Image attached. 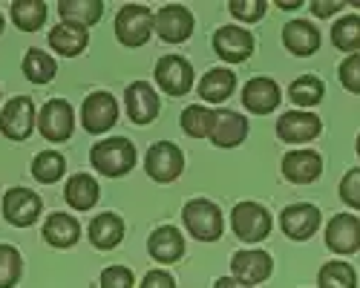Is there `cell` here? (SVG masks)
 <instances>
[{
  "instance_id": "obj_11",
  "label": "cell",
  "mask_w": 360,
  "mask_h": 288,
  "mask_svg": "<svg viewBox=\"0 0 360 288\" xmlns=\"http://www.w3.org/2000/svg\"><path fill=\"white\" fill-rule=\"evenodd\" d=\"M214 49L222 61L228 64H243L254 55V35L245 26H222L214 32Z\"/></svg>"
},
{
  "instance_id": "obj_4",
  "label": "cell",
  "mask_w": 360,
  "mask_h": 288,
  "mask_svg": "<svg viewBox=\"0 0 360 288\" xmlns=\"http://www.w3.org/2000/svg\"><path fill=\"white\" fill-rule=\"evenodd\" d=\"M144 170H147V176L153 182H159V185L176 182L185 170V153L179 150L173 141H156L153 148L147 150Z\"/></svg>"
},
{
  "instance_id": "obj_37",
  "label": "cell",
  "mask_w": 360,
  "mask_h": 288,
  "mask_svg": "<svg viewBox=\"0 0 360 288\" xmlns=\"http://www.w3.org/2000/svg\"><path fill=\"white\" fill-rule=\"evenodd\" d=\"M265 9H268L265 0H231L228 4V12L243 23H257L265 15Z\"/></svg>"
},
{
  "instance_id": "obj_39",
  "label": "cell",
  "mask_w": 360,
  "mask_h": 288,
  "mask_svg": "<svg viewBox=\"0 0 360 288\" xmlns=\"http://www.w3.org/2000/svg\"><path fill=\"white\" fill-rule=\"evenodd\" d=\"M338 75H340V84L352 96H360V52L346 58V61L338 67Z\"/></svg>"
},
{
  "instance_id": "obj_42",
  "label": "cell",
  "mask_w": 360,
  "mask_h": 288,
  "mask_svg": "<svg viewBox=\"0 0 360 288\" xmlns=\"http://www.w3.org/2000/svg\"><path fill=\"white\" fill-rule=\"evenodd\" d=\"M139 288H176V280L167 271H150Z\"/></svg>"
},
{
  "instance_id": "obj_44",
  "label": "cell",
  "mask_w": 360,
  "mask_h": 288,
  "mask_svg": "<svg viewBox=\"0 0 360 288\" xmlns=\"http://www.w3.org/2000/svg\"><path fill=\"white\" fill-rule=\"evenodd\" d=\"M277 6L280 9H300L303 6V0H277Z\"/></svg>"
},
{
  "instance_id": "obj_8",
  "label": "cell",
  "mask_w": 360,
  "mask_h": 288,
  "mask_svg": "<svg viewBox=\"0 0 360 288\" xmlns=\"http://www.w3.org/2000/svg\"><path fill=\"white\" fill-rule=\"evenodd\" d=\"M323 122L309 110H288L277 119V138L285 144H309L320 136Z\"/></svg>"
},
{
  "instance_id": "obj_35",
  "label": "cell",
  "mask_w": 360,
  "mask_h": 288,
  "mask_svg": "<svg viewBox=\"0 0 360 288\" xmlns=\"http://www.w3.org/2000/svg\"><path fill=\"white\" fill-rule=\"evenodd\" d=\"M67 173V159L61 156V153H55V150H44V153H38L35 156V162H32V176L38 179V182H44V185H52V182H58Z\"/></svg>"
},
{
  "instance_id": "obj_28",
  "label": "cell",
  "mask_w": 360,
  "mask_h": 288,
  "mask_svg": "<svg viewBox=\"0 0 360 288\" xmlns=\"http://www.w3.org/2000/svg\"><path fill=\"white\" fill-rule=\"evenodd\" d=\"M64 23H75V26H93L98 23V18L104 15V4L101 0H61L58 4Z\"/></svg>"
},
{
  "instance_id": "obj_32",
  "label": "cell",
  "mask_w": 360,
  "mask_h": 288,
  "mask_svg": "<svg viewBox=\"0 0 360 288\" xmlns=\"http://www.w3.org/2000/svg\"><path fill=\"white\" fill-rule=\"evenodd\" d=\"M214 122H217V110H207L202 104H191L182 110V130L193 138H211Z\"/></svg>"
},
{
  "instance_id": "obj_45",
  "label": "cell",
  "mask_w": 360,
  "mask_h": 288,
  "mask_svg": "<svg viewBox=\"0 0 360 288\" xmlns=\"http://www.w3.org/2000/svg\"><path fill=\"white\" fill-rule=\"evenodd\" d=\"M0 32H4V15H0Z\"/></svg>"
},
{
  "instance_id": "obj_38",
  "label": "cell",
  "mask_w": 360,
  "mask_h": 288,
  "mask_svg": "<svg viewBox=\"0 0 360 288\" xmlns=\"http://www.w3.org/2000/svg\"><path fill=\"white\" fill-rule=\"evenodd\" d=\"M340 199L346 208L360 211V167L346 170V176L340 179Z\"/></svg>"
},
{
  "instance_id": "obj_14",
  "label": "cell",
  "mask_w": 360,
  "mask_h": 288,
  "mask_svg": "<svg viewBox=\"0 0 360 288\" xmlns=\"http://www.w3.org/2000/svg\"><path fill=\"white\" fill-rule=\"evenodd\" d=\"M44 211V202L38 193H32L29 188H12L4 196V216L9 225L15 228H29Z\"/></svg>"
},
{
  "instance_id": "obj_17",
  "label": "cell",
  "mask_w": 360,
  "mask_h": 288,
  "mask_svg": "<svg viewBox=\"0 0 360 288\" xmlns=\"http://www.w3.org/2000/svg\"><path fill=\"white\" fill-rule=\"evenodd\" d=\"M280 84L274 78H265V75H257L245 84V90H243V104L248 112L254 115H268V112H274L280 107Z\"/></svg>"
},
{
  "instance_id": "obj_9",
  "label": "cell",
  "mask_w": 360,
  "mask_h": 288,
  "mask_svg": "<svg viewBox=\"0 0 360 288\" xmlns=\"http://www.w3.org/2000/svg\"><path fill=\"white\" fill-rule=\"evenodd\" d=\"M35 130V104L29 96L12 98L4 110H0V133L12 141H23Z\"/></svg>"
},
{
  "instance_id": "obj_47",
  "label": "cell",
  "mask_w": 360,
  "mask_h": 288,
  "mask_svg": "<svg viewBox=\"0 0 360 288\" xmlns=\"http://www.w3.org/2000/svg\"><path fill=\"white\" fill-rule=\"evenodd\" d=\"M357 156H360V136H357Z\"/></svg>"
},
{
  "instance_id": "obj_2",
  "label": "cell",
  "mask_w": 360,
  "mask_h": 288,
  "mask_svg": "<svg viewBox=\"0 0 360 288\" xmlns=\"http://www.w3.org/2000/svg\"><path fill=\"white\" fill-rule=\"evenodd\" d=\"M182 222L199 242H217L225 230L222 211L214 205L211 199H191L182 208Z\"/></svg>"
},
{
  "instance_id": "obj_46",
  "label": "cell",
  "mask_w": 360,
  "mask_h": 288,
  "mask_svg": "<svg viewBox=\"0 0 360 288\" xmlns=\"http://www.w3.org/2000/svg\"><path fill=\"white\" fill-rule=\"evenodd\" d=\"M352 6H357V9H360V0H352Z\"/></svg>"
},
{
  "instance_id": "obj_18",
  "label": "cell",
  "mask_w": 360,
  "mask_h": 288,
  "mask_svg": "<svg viewBox=\"0 0 360 288\" xmlns=\"http://www.w3.org/2000/svg\"><path fill=\"white\" fill-rule=\"evenodd\" d=\"M124 104L127 115L136 124H150L159 115V96L153 93V86L147 81H133L124 90Z\"/></svg>"
},
{
  "instance_id": "obj_41",
  "label": "cell",
  "mask_w": 360,
  "mask_h": 288,
  "mask_svg": "<svg viewBox=\"0 0 360 288\" xmlns=\"http://www.w3.org/2000/svg\"><path fill=\"white\" fill-rule=\"evenodd\" d=\"M346 6V0H311V12L317 18H332Z\"/></svg>"
},
{
  "instance_id": "obj_10",
  "label": "cell",
  "mask_w": 360,
  "mask_h": 288,
  "mask_svg": "<svg viewBox=\"0 0 360 288\" xmlns=\"http://www.w3.org/2000/svg\"><path fill=\"white\" fill-rule=\"evenodd\" d=\"M118 122V104L110 93H89L81 107V124L86 133L101 136Z\"/></svg>"
},
{
  "instance_id": "obj_29",
  "label": "cell",
  "mask_w": 360,
  "mask_h": 288,
  "mask_svg": "<svg viewBox=\"0 0 360 288\" xmlns=\"http://www.w3.org/2000/svg\"><path fill=\"white\" fill-rule=\"evenodd\" d=\"M323 96H326V84H323L317 75H300V78H294L291 86H288L291 104L303 107V110L317 107V104L323 101Z\"/></svg>"
},
{
  "instance_id": "obj_20",
  "label": "cell",
  "mask_w": 360,
  "mask_h": 288,
  "mask_svg": "<svg viewBox=\"0 0 360 288\" xmlns=\"http://www.w3.org/2000/svg\"><path fill=\"white\" fill-rule=\"evenodd\" d=\"M283 44L291 55L309 58L320 49V32H317V26L309 23V20H288L283 26Z\"/></svg>"
},
{
  "instance_id": "obj_26",
  "label": "cell",
  "mask_w": 360,
  "mask_h": 288,
  "mask_svg": "<svg viewBox=\"0 0 360 288\" xmlns=\"http://www.w3.org/2000/svg\"><path fill=\"white\" fill-rule=\"evenodd\" d=\"M98 196H101L98 182L89 176V173H75V176L67 182V188H64L67 205L75 208V211H89L98 202Z\"/></svg>"
},
{
  "instance_id": "obj_27",
  "label": "cell",
  "mask_w": 360,
  "mask_h": 288,
  "mask_svg": "<svg viewBox=\"0 0 360 288\" xmlns=\"http://www.w3.org/2000/svg\"><path fill=\"white\" fill-rule=\"evenodd\" d=\"M236 90V75L231 70H207L199 81V96L207 104H222Z\"/></svg>"
},
{
  "instance_id": "obj_25",
  "label": "cell",
  "mask_w": 360,
  "mask_h": 288,
  "mask_svg": "<svg viewBox=\"0 0 360 288\" xmlns=\"http://www.w3.org/2000/svg\"><path fill=\"white\" fill-rule=\"evenodd\" d=\"M86 44H89V32L84 26H75V23H58L49 32V46L64 58L81 55L86 49Z\"/></svg>"
},
{
  "instance_id": "obj_22",
  "label": "cell",
  "mask_w": 360,
  "mask_h": 288,
  "mask_svg": "<svg viewBox=\"0 0 360 288\" xmlns=\"http://www.w3.org/2000/svg\"><path fill=\"white\" fill-rule=\"evenodd\" d=\"M147 251H150V256H153V259L170 266V263H179V259L185 256V240H182V234H179L176 228L162 225V228H156L153 234H150Z\"/></svg>"
},
{
  "instance_id": "obj_30",
  "label": "cell",
  "mask_w": 360,
  "mask_h": 288,
  "mask_svg": "<svg viewBox=\"0 0 360 288\" xmlns=\"http://www.w3.org/2000/svg\"><path fill=\"white\" fill-rule=\"evenodd\" d=\"M320 288H357V271L346 259H328L317 274Z\"/></svg>"
},
{
  "instance_id": "obj_24",
  "label": "cell",
  "mask_w": 360,
  "mask_h": 288,
  "mask_svg": "<svg viewBox=\"0 0 360 288\" xmlns=\"http://www.w3.org/2000/svg\"><path fill=\"white\" fill-rule=\"evenodd\" d=\"M44 240L52 248H72L81 240V225L75 216L58 211L44 222Z\"/></svg>"
},
{
  "instance_id": "obj_16",
  "label": "cell",
  "mask_w": 360,
  "mask_h": 288,
  "mask_svg": "<svg viewBox=\"0 0 360 288\" xmlns=\"http://www.w3.org/2000/svg\"><path fill=\"white\" fill-rule=\"evenodd\" d=\"M326 245L332 254L360 251V219L354 214H338L326 225Z\"/></svg>"
},
{
  "instance_id": "obj_13",
  "label": "cell",
  "mask_w": 360,
  "mask_h": 288,
  "mask_svg": "<svg viewBox=\"0 0 360 288\" xmlns=\"http://www.w3.org/2000/svg\"><path fill=\"white\" fill-rule=\"evenodd\" d=\"M156 35L165 44H185L193 35V15L182 4H167L156 12Z\"/></svg>"
},
{
  "instance_id": "obj_15",
  "label": "cell",
  "mask_w": 360,
  "mask_h": 288,
  "mask_svg": "<svg viewBox=\"0 0 360 288\" xmlns=\"http://www.w3.org/2000/svg\"><path fill=\"white\" fill-rule=\"evenodd\" d=\"M271 271H274V259L268 256L265 251H239L231 259L233 280L243 282V285H251V288L265 282L268 277H271Z\"/></svg>"
},
{
  "instance_id": "obj_12",
  "label": "cell",
  "mask_w": 360,
  "mask_h": 288,
  "mask_svg": "<svg viewBox=\"0 0 360 288\" xmlns=\"http://www.w3.org/2000/svg\"><path fill=\"white\" fill-rule=\"evenodd\" d=\"M320 219L323 216H320V208L317 205H309V202H297V205L283 208L280 225H283L288 240L306 242V240H311L317 230H320Z\"/></svg>"
},
{
  "instance_id": "obj_3",
  "label": "cell",
  "mask_w": 360,
  "mask_h": 288,
  "mask_svg": "<svg viewBox=\"0 0 360 288\" xmlns=\"http://www.w3.org/2000/svg\"><path fill=\"white\" fill-rule=\"evenodd\" d=\"M156 29V18L147 6L141 4H130V6H122L115 15V38L122 41L124 46H144L150 41Z\"/></svg>"
},
{
  "instance_id": "obj_19",
  "label": "cell",
  "mask_w": 360,
  "mask_h": 288,
  "mask_svg": "<svg viewBox=\"0 0 360 288\" xmlns=\"http://www.w3.org/2000/svg\"><path fill=\"white\" fill-rule=\"evenodd\" d=\"M320 173H323V159L314 150H291L283 159V176L291 185H309L320 179Z\"/></svg>"
},
{
  "instance_id": "obj_7",
  "label": "cell",
  "mask_w": 360,
  "mask_h": 288,
  "mask_svg": "<svg viewBox=\"0 0 360 288\" xmlns=\"http://www.w3.org/2000/svg\"><path fill=\"white\" fill-rule=\"evenodd\" d=\"M38 130L46 141H67L75 130V112L72 104L64 98H52L38 112Z\"/></svg>"
},
{
  "instance_id": "obj_5",
  "label": "cell",
  "mask_w": 360,
  "mask_h": 288,
  "mask_svg": "<svg viewBox=\"0 0 360 288\" xmlns=\"http://www.w3.org/2000/svg\"><path fill=\"white\" fill-rule=\"evenodd\" d=\"M231 228L243 242H262L271 234V214L259 202H239L231 214Z\"/></svg>"
},
{
  "instance_id": "obj_43",
  "label": "cell",
  "mask_w": 360,
  "mask_h": 288,
  "mask_svg": "<svg viewBox=\"0 0 360 288\" xmlns=\"http://www.w3.org/2000/svg\"><path fill=\"white\" fill-rule=\"evenodd\" d=\"M214 288H251V285H243V282H236L233 277H222L214 282Z\"/></svg>"
},
{
  "instance_id": "obj_36",
  "label": "cell",
  "mask_w": 360,
  "mask_h": 288,
  "mask_svg": "<svg viewBox=\"0 0 360 288\" xmlns=\"http://www.w3.org/2000/svg\"><path fill=\"white\" fill-rule=\"evenodd\" d=\"M20 271H23V263H20L18 248L0 245V288L18 285L20 282Z\"/></svg>"
},
{
  "instance_id": "obj_31",
  "label": "cell",
  "mask_w": 360,
  "mask_h": 288,
  "mask_svg": "<svg viewBox=\"0 0 360 288\" xmlns=\"http://www.w3.org/2000/svg\"><path fill=\"white\" fill-rule=\"evenodd\" d=\"M12 18H15V26L23 29V32H38L46 23V4L44 0H15Z\"/></svg>"
},
{
  "instance_id": "obj_1",
  "label": "cell",
  "mask_w": 360,
  "mask_h": 288,
  "mask_svg": "<svg viewBox=\"0 0 360 288\" xmlns=\"http://www.w3.org/2000/svg\"><path fill=\"white\" fill-rule=\"evenodd\" d=\"M89 162L93 167L107 179H118V176H127L136 164V148L133 141L124 136H115V138H104L98 144H93L89 150Z\"/></svg>"
},
{
  "instance_id": "obj_21",
  "label": "cell",
  "mask_w": 360,
  "mask_h": 288,
  "mask_svg": "<svg viewBox=\"0 0 360 288\" xmlns=\"http://www.w3.org/2000/svg\"><path fill=\"white\" fill-rule=\"evenodd\" d=\"M248 138V122L245 115H239L233 110H217V122L211 130V141L217 148H236Z\"/></svg>"
},
{
  "instance_id": "obj_23",
  "label": "cell",
  "mask_w": 360,
  "mask_h": 288,
  "mask_svg": "<svg viewBox=\"0 0 360 288\" xmlns=\"http://www.w3.org/2000/svg\"><path fill=\"white\" fill-rule=\"evenodd\" d=\"M86 237L98 251H112L124 240V219L118 214H98L93 222H89Z\"/></svg>"
},
{
  "instance_id": "obj_6",
  "label": "cell",
  "mask_w": 360,
  "mask_h": 288,
  "mask_svg": "<svg viewBox=\"0 0 360 288\" xmlns=\"http://www.w3.org/2000/svg\"><path fill=\"white\" fill-rule=\"evenodd\" d=\"M193 67L188 58L182 55H165L159 58V64H156V84L162 86V93L179 98V96H188L193 90Z\"/></svg>"
},
{
  "instance_id": "obj_40",
  "label": "cell",
  "mask_w": 360,
  "mask_h": 288,
  "mask_svg": "<svg viewBox=\"0 0 360 288\" xmlns=\"http://www.w3.org/2000/svg\"><path fill=\"white\" fill-rule=\"evenodd\" d=\"M101 288H133V271L124 266H110L101 271Z\"/></svg>"
},
{
  "instance_id": "obj_33",
  "label": "cell",
  "mask_w": 360,
  "mask_h": 288,
  "mask_svg": "<svg viewBox=\"0 0 360 288\" xmlns=\"http://www.w3.org/2000/svg\"><path fill=\"white\" fill-rule=\"evenodd\" d=\"M58 72V64L55 58L44 49H29L26 58H23V75L32 81V84H49Z\"/></svg>"
},
{
  "instance_id": "obj_34",
  "label": "cell",
  "mask_w": 360,
  "mask_h": 288,
  "mask_svg": "<svg viewBox=\"0 0 360 288\" xmlns=\"http://www.w3.org/2000/svg\"><path fill=\"white\" fill-rule=\"evenodd\" d=\"M332 41L340 52L357 55L360 52V15H346L332 26Z\"/></svg>"
}]
</instances>
